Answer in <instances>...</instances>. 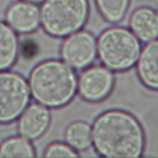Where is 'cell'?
Masks as SVG:
<instances>
[{"label":"cell","instance_id":"obj_1","mask_svg":"<svg viewBox=\"0 0 158 158\" xmlns=\"http://www.w3.org/2000/svg\"><path fill=\"white\" fill-rule=\"evenodd\" d=\"M92 138L96 150L110 157H136L144 145L141 126L131 115L120 110H110L95 121Z\"/></svg>","mask_w":158,"mask_h":158},{"label":"cell","instance_id":"obj_2","mask_svg":"<svg viewBox=\"0 0 158 158\" xmlns=\"http://www.w3.org/2000/svg\"><path fill=\"white\" fill-rule=\"evenodd\" d=\"M30 90L38 102L48 107H59L67 103L77 88L73 71L67 64L48 60L37 65L30 78Z\"/></svg>","mask_w":158,"mask_h":158},{"label":"cell","instance_id":"obj_3","mask_svg":"<svg viewBox=\"0 0 158 158\" xmlns=\"http://www.w3.org/2000/svg\"><path fill=\"white\" fill-rule=\"evenodd\" d=\"M88 12L87 0H46L41 10V20L49 34L62 36L79 30Z\"/></svg>","mask_w":158,"mask_h":158},{"label":"cell","instance_id":"obj_4","mask_svg":"<svg viewBox=\"0 0 158 158\" xmlns=\"http://www.w3.org/2000/svg\"><path fill=\"white\" fill-rule=\"evenodd\" d=\"M99 56L109 68L121 70L132 66L137 60L139 43L127 29L113 27L105 30L98 41Z\"/></svg>","mask_w":158,"mask_h":158},{"label":"cell","instance_id":"obj_5","mask_svg":"<svg viewBox=\"0 0 158 158\" xmlns=\"http://www.w3.org/2000/svg\"><path fill=\"white\" fill-rule=\"evenodd\" d=\"M25 80L11 72L0 73V122H10L23 111L29 101Z\"/></svg>","mask_w":158,"mask_h":158},{"label":"cell","instance_id":"obj_6","mask_svg":"<svg viewBox=\"0 0 158 158\" xmlns=\"http://www.w3.org/2000/svg\"><path fill=\"white\" fill-rule=\"evenodd\" d=\"M61 52L62 57L70 65L75 68L84 67L95 57V40L86 31L77 32L65 40Z\"/></svg>","mask_w":158,"mask_h":158},{"label":"cell","instance_id":"obj_7","mask_svg":"<svg viewBox=\"0 0 158 158\" xmlns=\"http://www.w3.org/2000/svg\"><path fill=\"white\" fill-rule=\"evenodd\" d=\"M113 83L112 73L105 68L94 67L85 70L79 80L81 96L89 101H98L110 91Z\"/></svg>","mask_w":158,"mask_h":158},{"label":"cell","instance_id":"obj_8","mask_svg":"<svg viewBox=\"0 0 158 158\" xmlns=\"http://www.w3.org/2000/svg\"><path fill=\"white\" fill-rule=\"evenodd\" d=\"M49 120V113L45 107L38 104H31L20 117L19 131L27 138H36L45 131Z\"/></svg>","mask_w":158,"mask_h":158},{"label":"cell","instance_id":"obj_9","mask_svg":"<svg viewBox=\"0 0 158 158\" xmlns=\"http://www.w3.org/2000/svg\"><path fill=\"white\" fill-rule=\"evenodd\" d=\"M9 23L19 32H30L39 25L40 12L37 6L26 2H17L8 9L6 15Z\"/></svg>","mask_w":158,"mask_h":158},{"label":"cell","instance_id":"obj_10","mask_svg":"<svg viewBox=\"0 0 158 158\" xmlns=\"http://www.w3.org/2000/svg\"><path fill=\"white\" fill-rule=\"evenodd\" d=\"M137 69L141 81L148 87L158 89V40L149 43L143 49Z\"/></svg>","mask_w":158,"mask_h":158},{"label":"cell","instance_id":"obj_11","mask_svg":"<svg viewBox=\"0 0 158 158\" xmlns=\"http://www.w3.org/2000/svg\"><path fill=\"white\" fill-rule=\"evenodd\" d=\"M130 23L135 35L143 41H149L158 36V15L149 8L135 10L131 15Z\"/></svg>","mask_w":158,"mask_h":158},{"label":"cell","instance_id":"obj_12","mask_svg":"<svg viewBox=\"0 0 158 158\" xmlns=\"http://www.w3.org/2000/svg\"><path fill=\"white\" fill-rule=\"evenodd\" d=\"M17 49V40L14 31L0 22V70L7 69L14 63Z\"/></svg>","mask_w":158,"mask_h":158},{"label":"cell","instance_id":"obj_13","mask_svg":"<svg viewBox=\"0 0 158 158\" xmlns=\"http://www.w3.org/2000/svg\"><path fill=\"white\" fill-rule=\"evenodd\" d=\"M65 138L73 148L77 149H85L89 146L91 141L90 127L84 122H74L67 127Z\"/></svg>","mask_w":158,"mask_h":158},{"label":"cell","instance_id":"obj_14","mask_svg":"<svg viewBox=\"0 0 158 158\" xmlns=\"http://www.w3.org/2000/svg\"><path fill=\"white\" fill-rule=\"evenodd\" d=\"M102 16L110 22L120 21L127 10L130 0H96Z\"/></svg>","mask_w":158,"mask_h":158},{"label":"cell","instance_id":"obj_15","mask_svg":"<svg viewBox=\"0 0 158 158\" xmlns=\"http://www.w3.org/2000/svg\"><path fill=\"white\" fill-rule=\"evenodd\" d=\"M31 145L22 138H12L5 141L0 147V157H33Z\"/></svg>","mask_w":158,"mask_h":158},{"label":"cell","instance_id":"obj_16","mask_svg":"<svg viewBox=\"0 0 158 158\" xmlns=\"http://www.w3.org/2000/svg\"><path fill=\"white\" fill-rule=\"evenodd\" d=\"M46 157H77L75 152L68 146L62 143H53L46 150Z\"/></svg>","mask_w":158,"mask_h":158},{"label":"cell","instance_id":"obj_17","mask_svg":"<svg viewBox=\"0 0 158 158\" xmlns=\"http://www.w3.org/2000/svg\"><path fill=\"white\" fill-rule=\"evenodd\" d=\"M26 1H28L29 2H40L43 0H26Z\"/></svg>","mask_w":158,"mask_h":158},{"label":"cell","instance_id":"obj_18","mask_svg":"<svg viewBox=\"0 0 158 158\" xmlns=\"http://www.w3.org/2000/svg\"><path fill=\"white\" fill-rule=\"evenodd\" d=\"M156 13H157V15H158V10H157V12Z\"/></svg>","mask_w":158,"mask_h":158}]
</instances>
